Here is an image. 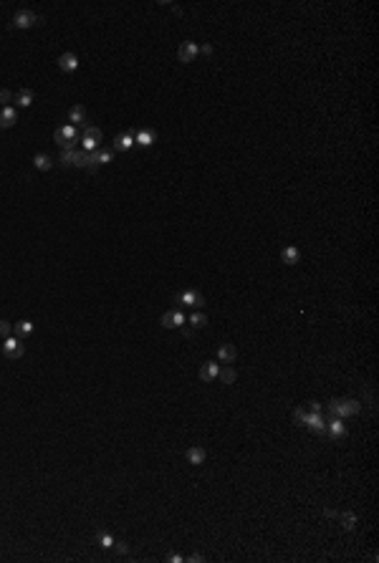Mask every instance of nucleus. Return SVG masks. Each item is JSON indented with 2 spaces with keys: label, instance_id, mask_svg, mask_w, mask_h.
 Listing matches in <instances>:
<instances>
[{
  "label": "nucleus",
  "instance_id": "393cba45",
  "mask_svg": "<svg viewBox=\"0 0 379 563\" xmlns=\"http://www.w3.org/2000/svg\"><path fill=\"white\" fill-rule=\"evenodd\" d=\"M190 324H192V326H195V329H202V326H205V324H207V316H205V313H200V311H197V313H192V316H190Z\"/></svg>",
  "mask_w": 379,
  "mask_h": 563
},
{
  "label": "nucleus",
  "instance_id": "2eb2a0df",
  "mask_svg": "<svg viewBox=\"0 0 379 563\" xmlns=\"http://www.w3.org/2000/svg\"><path fill=\"white\" fill-rule=\"evenodd\" d=\"M155 139H157V134L152 132V129H139L134 134V144H139V147H152V144H155Z\"/></svg>",
  "mask_w": 379,
  "mask_h": 563
},
{
  "label": "nucleus",
  "instance_id": "423d86ee",
  "mask_svg": "<svg viewBox=\"0 0 379 563\" xmlns=\"http://www.w3.org/2000/svg\"><path fill=\"white\" fill-rule=\"evenodd\" d=\"M197 56H200V46H197V43H192V41H185V43L180 46V51H177V58H180L182 63L195 61Z\"/></svg>",
  "mask_w": 379,
  "mask_h": 563
},
{
  "label": "nucleus",
  "instance_id": "72a5a7b5",
  "mask_svg": "<svg viewBox=\"0 0 379 563\" xmlns=\"http://www.w3.org/2000/svg\"><path fill=\"white\" fill-rule=\"evenodd\" d=\"M167 561H170V563H182V561H185V558H182V556H180V553H172V556H170V558H167Z\"/></svg>",
  "mask_w": 379,
  "mask_h": 563
},
{
  "label": "nucleus",
  "instance_id": "a211bd4d",
  "mask_svg": "<svg viewBox=\"0 0 379 563\" xmlns=\"http://www.w3.org/2000/svg\"><path fill=\"white\" fill-rule=\"evenodd\" d=\"M281 258H283V263H286V265H296V263L301 260V250H298V248H293V245H288V248H283V250H281Z\"/></svg>",
  "mask_w": 379,
  "mask_h": 563
},
{
  "label": "nucleus",
  "instance_id": "7ed1b4c3",
  "mask_svg": "<svg viewBox=\"0 0 379 563\" xmlns=\"http://www.w3.org/2000/svg\"><path fill=\"white\" fill-rule=\"evenodd\" d=\"M43 18L33 13V10H18L13 15V28H33V25H41Z\"/></svg>",
  "mask_w": 379,
  "mask_h": 563
},
{
  "label": "nucleus",
  "instance_id": "20e7f679",
  "mask_svg": "<svg viewBox=\"0 0 379 563\" xmlns=\"http://www.w3.org/2000/svg\"><path fill=\"white\" fill-rule=\"evenodd\" d=\"M99 142H101V129H99V127H86L84 134H81V147H84V152L99 149Z\"/></svg>",
  "mask_w": 379,
  "mask_h": 563
},
{
  "label": "nucleus",
  "instance_id": "c756f323",
  "mask_svg": "<svg viewBox=\"0 0 379 563\" xmlns=\"http://www.w3.org/2000/svg\"><path fill=\"white\" fill-rule=\"evenodd\" d=\"M10 336V324L8 321H0V339H8Z\"/></svg>",
  "mask_w": 379,
  "mask_h": 563
},
{
  "label": "nucleus",
  "instance_id": "c85d7f7f",
  "mask_svg": "<svg viewBox=\"0 0 379 563\" xmlns=\"http://www.w3.org/2000/svg\"><path fill=\"white\" fill-rule=\"evenodd\" d=\"M10 101H13V94H10L8 89H0V104H3V106H8Z\"/></svg>",
  "mask_w": 379,
  "mask_h": 563
},
{
  "label": "nucleus",
  "instance_id": "f03ea898",
  "mask_svg": "<svg viewBox=\"0 0 379 563\" xmlns=\"http://www.w3.org/2000/svg\"><path fill=\"white\" fill-rule=\"evenodd\" d=\"M53 137H56L61 149H76V142L81 139V132H79V127H73V124H63V127L56 129Z\"/></svg>",
  "mask_w": 379,
  "mask_h": 563
},
{
  "label": "nucleus",
  "instance_id": "4468645a",
  "mask_svg": "<svg viewBox=\"0 0 379 563\" xmlns=\"http://www.w3.org/2000/svg\"><path fill=\"white\" fill-rule=\"evenodd\" d=\"M86 122V109L81 106V104H76L71 111H68V124H73V127H81Z\"/></svg>",
  "mask_w": 379,
  "mask_h": 563
},
{
  "label": "nucleus",
  "instance_id": "b1692460",
  "mask_svg": "<svg viewBox=\"0 0 379 563\" xmlns=\"http://www.w3.org/2000/svg\"><path fill=\"white\" fill-rule=\"evenodd\" d=\"M96 541H99V546H101V548H114V543H117V541H114L106 531H99V533H96Z\"/></svg>",
  "mask_w": 379,
  "mask_h": 563
},
{
  "label": "nucleus",
  "instance_id": "cd10ccee",
  "mask_svg": "<svg viewBox=\"0 0 379 563\" xmlns=\"http://www.w3.org/2000/svg\"><path fill=\"white\" fill-rule=\"evenodd\" d=\"M306 414H309V412L303 409V407H296V412H293V419H296V424H303V422H306Z\"/></svg>",
  "mask_w": 379,
  "mask_h": 563
},
{
  "label": "nucleus",
  "instance_id": "2f4dec72",
  "mask_svg": "<svg viewBox=\"0 0 379 563\" xmlns=\"http://www.w3.org/2000/svg\"><path fill=\"white\" fill-rule=\"evenodd\" d=\"M309 409L311 412H321L324 407H321V401H309Z\"/></svg>",
  "mask_w": 379,
  "mask_h": 563
},
{
  "label": "nucleus",
  "instance_id": "0eeeda50",
  "mask_svg": "<svg viewBox=\"0 0 379 563\" xmlns=\"http://www.w3.org/2000/svg\"><path fill=\"white\" fill-rule=\"evenodd\" d=\"M3 354L8 356V359H20L23 354H25V346L20 344V339H5L3 341Z\"/></svg>",
  "mask_w": 379,
  "mask_h": 563
},
{
  "label": "nucleus",
  "instance_id": "5701e85b",
  "mask_svg": "<svg viewBox=\"0 0 379 563\" xmlns=\"http://www.w3.org/2000/svg\"><path fill=\"white\" fill-rule=\"evenodd\" d=\"M217 376L222 379V384H233V381L238 379V372H235V369H230V367H225V369H220V372H217Z\"/></svg>",
  "mask_w": 379,
  "mask_h": 563
},
{
  "label": "nucleus",
  "instance_id": "9b49d317",
  "mask_svg": "<svg viewBox=\"0 0 379 563\" xmlns=\"http://www.w3.org/2000/svg\"><path fill=\"white\" fill-rule=\"evenodd\" d=\"M132 144H134V134H132V132H124V134H117V137H114L111 149H114V152H127V149H132Z\"/></svg>",
  "mask_w": 379,
  "mask_h": 563
},
{
  "label": "nucleus",
  "instance_id": "412c9836",
  "mask_svg": "<svg viewBox=\"0 0 379 563\" xmlns=\"http://www.w3.org/2000/svg\"><path fill=\"white\" fill-rule=\"evenodd\" d=\"M33 167L46 172V170H51V167H53V159H51L48 154H35V157H33Z\"/></svg>",
  "mask_w": 379,
  "mask_h": 563
},
{
  "label": "nucleus",
  "instance_id": "4be33fe9",
  "mask_svg": "<svg viewBox=\"0 0 379 563\" xmlns=\"http://www.w3.org/2000/svg\"><path fill=\"white\" fill-rule=\"evenodd\" d=\"M15 334H18V339L30 336L33 334V321H18V324H15Z\"/></svg>",
  "mask_w": 379,
  "mask_h": 563
},
{
  "label": "nucleus",
  "instance_id": "39448f33",
  "mask_svg": "<svg viewBox=\"0 0 379 563\" xmlns=\"http://www.w3.org/2000/svg\"><path fill=\"white\" fill-rule=\"evenodd\" d=\"M175 301L182 303V306H192V308L205 306V298H202V293H197V291H182V293L175 296Z\"/></svg>",
  "mask_w": 379,
  "mask_h": 563
},
{
  "label": "nucleus",
  "instance_id": "9d476101",
  "mask_svg": "<svg viewBox=\"0 0 379 563\" xmlns=\"http://www.w3.org/2000/svg\"><path fill=\"white\" fill-rule=\"evenodd\" d=\"M326 432H329V437H334V439H339V437H344V434H347L344 419H341V417H331V419L326 422Z\"/></svg>",
  "mask_w": 379,
  "mask_h": 563
},
{
  "label": "nucleus",
  "instance_id": "1a4fd4ad",
  "mask_svg": "<svg viewBox=\"0 0 379 563\" xmlns=\"http://www.w3.org/2000/svg\"><path fill=\"white\" fill-rule=\"evenodd\" d=\"M15 122H18L15 106H3V109H0V129H10Z\"/></svg>",
  "mask_w": 379,
  "mask_h": 563
},
{
  "label": "nucleus",
  "instance_id": "bb28decb",
  "mask_svg": "<svg viewBox=\"0 0 379 563\" xmlns=\"http://www.w3.org/2000/svg\"><path fill=\"white\" fill-rule=\"evenodd\" d=\"M354 523H357V518H354L352 513H344V515H341V526H344L347 531H352V528H354Z\"/></svg>",
  "mask_w": 379,
  "mask_h": 563
},
{
  "label": "nucleus",
  "instance_id": "dca6fc26",
  "mask_svg": "<svg viewBox=\"0 0 379 563\" xmlns=\"http://www.w3.org/2000/svg\"><path fill=\"white\" fill-rule=\"evenodd\" d=\"M217 372H220V367L215 364V361H205V364L200 367V379L202 381H212V379H217Z\"/></svg>",
  "mask_w": 379,
  "mask_h": 563
},
{
  "label": "nucleus",
  "instance_id": "a878e982",
  "mask_svg": "<svg viewBox=\"0 0 379 563\" xmlns=\"http://www.w3.org/2000/svg\"><path fill=\"white\" fill-rule=\"evenodd\" d=\"M111 154H114V149H96L99 165H109V162H111Z\"/></svg>",
  "mask_w": 379,
  "mask_h": 563
},
{
  "label": "nucleus",
  "instance_id": "f257e3e1",
  "mask_svg": "<svg viewBox=\"0 0 379 563\" xmlns=\"http://www.w3.org/2000/svg\"><path fill=\"white\" fill-rule=\"evenodd\" d=\"M362 404L357 399H334L329 401V414L331 417H352V414H359Z\"/></svg>",
  "mask_w": 379,
  "mask_h": 563
},
{
  "label": "nucleus",
  "instance_id": "ddd939ff",
  "mask_svg": "<svg viewBox=\"0 0 379 563\" xmlns=\"http://www.w3.org/2000/svg\"><path fill=\"white\" fill-rule=\"evenodd\" d=\"M58 68L66 71V73H73L76 68H79V56H76V53H63L58 58Z\"/></svg>",
  "mask_w": 379,
  "mask_h": 563
},
{
  "label": "nucleus",
  "instance_id": "f8f14e48",
  "mask_svg": "<svg viewBox=\"0 0 379 563\" xmlns=\"http://www.w3.org/2000/svg\"><path fill=\"white\" fill-rule=\"evenodd\" d=\"M303 424H309L316 434H324L326 432V419H324V414L321 412H311V414H306V422Z\"/></svg>",
  "mask_w": 379,
  "mask_h": 563
},
{
  "label": "nucleus",
  "instance_id": "f704fd0d",
  "mask_svg": "<svg viewBox=\"0 0 379 563\" xmlns=\"http://www.w3.org/2000/svg\"><path fill=\"white\" fill-rule=\"evenodd\" d=\"M187 561H192V563H200V561H202V556H200V553H192V556H190Z\"/></svg>",
  "mask_w": 379,
  "mask_h": 563
},
{
  "label": "nucleus",
  "instance_id": "6ab92c4d",
  "mask_svg": "<svg viewBox=\"0 0 379 563\" xmlns=\"http://www.w3.org/2000/svg\"><path fill=\"white\" fill-rule=\"evenodd\" d=\"M13 101H15V106L25 109V106H30V104H33V91H30V89H20V91L13 96Z\"/></svg>",
  "mask_w": 379,
  "mask_h": 563
},
{
  "label": "nucleus",
  "instance_id": "6e6552de",
  "mask_svg": "<svg viewBox=\"0 0 379 563\" xmlns=\"http://www.w3.org/2000/svg\"><path fill=\"white\" fill-rule=\"evenodd\" d=\"M185 321H187V318H185L182 311H170V313L162 316V326H165V329H182Z\"/></svg>",
  "mask_w": 379,
  "mask_h": 563
},
{
  "label": "nucleus",
  "instance_id": "7c9ffc66",
  "mask_svg": "<svg viewBox=\"0 0 379 563\" xmlns=\"http://www.w3.org/2000/svg\"><path fill=\"white\" fill-rule=\"evenodd\" d=\"M114 548H117V553H119V556H127V551H129V548H127V543H114Z\"/></svg>",
  "mask_w": 379,
  "mask_h": 563
},
{
  "label": "nucleus",
  "instance_id": "aec40b11",
  "mask_svg": "<svg viewBox=\"0 0 379 563\" xmlns=\"http://www.w3.org/2000/svg\"><path fill=\"white\" fill-rule=\"evenodd\" d=\"M205 457H207V455H205L202 447H190V450H187V462H190V465H202Z\"/></svg>",
  "mask_w": 379,
  "mask_h": 563
},
{
  "label": "nucleus",
  "instance_id": "473e14b6",
  "mask_svg": "<svg viewBox=\"0 0 379 563\" xmlns=\"http://www.w3.org/2000/svg\"><path fill=\"white\" fill-rule=\"evenodd\" d=\"M200 53H202V56H210V53H212V46H210V43L200 46Z\"/></svg>",
  "mask_w": 379,
  "mask_h": 563
},
{
  "label": "nucleus",
  "instance_id": "f3484780",
  "mask_svg": "<svg viewBox=\"0 0 379 563\" xmlns=\"http://www.w3.org/2000/svg\"><path fill=\"white\" fill-rule=\"evenodd\" d=\"M217 356L225 361V364H230V361H235V359H238V349H235L233 344H222V346L217 349Z\"/></svg>",
  "mask_w": 379,
  "mask_h": 563
}]
</instances>
